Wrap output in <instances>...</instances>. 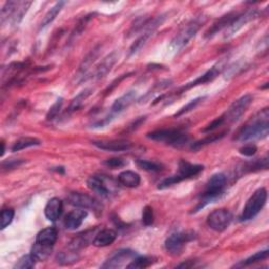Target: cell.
I'll return each instance as SVG.
<instances>
[{"label":"cell","mask_w":269,"mask_h":269,"mask_svg":"<svg viewBox=\"0 0 269 269\" xmlns=\"http://www.w3.org/2000/svg\"><path fill=\"white\" fill-rule=\"evenodd\" d=\"M268 256H269L268 249L259 251V252L255 253V255H253V256L247 258L246 260H244L241 263H239L238 265H236V267H246V266H249V265H252V264H256V263L262 262V261L268 259Z\"/></svg>","instance_id":"d6a6232c"},{"label":"cell","mask_w":269,"mask_h":269,"mask_svg":"<svg viewBox=\"0 0 269 269\" xmlns=\"http://www.w3.org/2000/svg\"><path fill=\"white\" fill-rule=\"evenodd\" d=\"M232 222V214L227 209L220 208L215 209L214 212L208 215L206 223L209 228L215 231L222 232L226 230Z\"/></svg>","instance_id":"ba28073f"},{"label":"cell","mask_w":269,"mask_h":269,"mask_svg":"<svg viewBox=\"0 0 269 269\" xmlns=\"http://www.w3.org/2000/svg\"><path fill=\"white\" fill-rule=\"evenodd\" d=\"M93 94V89L91 88H86L84 89V91H82L80 94H78L76 97H75L71 104H70V107L68 109V112L69 113H73L75 111H77L78 109H80L82 107V104L84 103V101L91 96Z\"/></svg>","instance_id":"f1b7e54d"},{"label":"cell","mask_w":269,"mask_h":269,"mask_svg":"<svg viewBox=\"0 0 269 269\" xmlns=\"http://www.w3.org/2000/svg\"><path fill=\"white\" fill-rule=\"evenodd\" d=\"M269 132V109L265 108L258 112L255 116L238 130L234 140L240 142H248L253 140L264 139Z\"/></svg>","instance_id":"6da1fadb"},{"label":"cell","mask_w":269,"mask_h":269,"mask_svg":"<svg viewBox=\"0 0 269 269\" xmlns=\"http://www.w3.org/2000/svg\"><path fill=\"white\" fill-rule=\"evenodd\" d=\"M155 262H156L155 259L152 258V257H140V256H137L126 267L127 268H139V269H142V268H147L149 266H152Z\"/></svg>","instance_id":"e575fe53"},{"label":"cell","mask_w":269,"mask_h":269,"mask_svg":"<svg viewBox=\"0 0 269 269\" xmlns=\"http://www.w3.org/2000/svg\"><path fill=\"white\" fill-rule=\"evenodd\" d=\"M239 152H240V154L245 157H252L257 154L258 148L255 144H248V145L241 147L240 149H239Z\"/></svg>","instance_id":"f6af8a7d"},{"label":"cell","mask_w":269,"mask_h":269,"mask_svg":"<svg viewBox=\"0 0 269 269\" xmlns=\"http://www.w3.org/2000/svg\"><path fill=\"white\" fill-rule=\"evenodd\" d=\"M147 138L158 142H164L175 147L182 146L189 140L188 134L179 128L157 129L147 133Z\"/></svg>","instance_id":"277c9868"},{"label":"cell","mask_w":269,"mask_h":269,"mask_svg":"<svg viewBox=\"0 0 269 269\" xmlns=\"http://www.w3.org/2000/svg\"><path fill=\"white\" fill-rule=\"evenodd\" d=\"M260 16V12L257 9H250L247 10L243 13H237L234 16L233 20L229 24V26L226 28L225 35H224V38L227 39L237 34L240 29L245 26L247 23L253 21L257 19Z\"/></svg>","instance_id":"9c48e42d"},{"label":"cell","mask_w":269,"mask_h":269,"mask_svg":"<svg viewBox=\"0 0 269 269\" xmlns=\"http://www.w3.org/2000/svg\"><path fill=\"white\" fill-rule=\"evenodd\" d=\"M41 144V141L38 140L37 138H32V137H25L17 140L12 146V152H19L21 149L33 147V146H38Z\"/></svg>","instance_id":"4dcf8cb0"},{"label":"cell","mask_w":269,"mask_h":269,"mask_svg":"<svg viewBox=\"0 0 269 269\" xmlns=\"http://www.w3.org/2000/svg\"><path fill=\"white\" fill-rule=\"evenodd\" d=\"M222 70H223V65L221 63H218V64L214 65L213 68H211L208 71H206L203 75H201V76L198 77L196 80H193V81L183 85L182 87L179 88L178 91H176L174 94H172V95H163V96L159 97L158 99H156L154 104H156V103H158L160 101H163L165 98H167V100H169L172 97L180 96V95L184 94L185 92H187L188 89L195 87V86H198L200 84H205V83H208V82H212L214 79H216L219 76V74L222 72Z\"/></svg>","instance_id":"8992f818"},{"label":"cell","mask_w":269,"mask_h":269,"mask_svg":"<svg viewBox=\"0 0 269 269\" xmlns=\"http://www.w3.org/2000/svg\"><path fill=\"white\" fill-rule=\"evenodd\" d=\"M24 163L23 160L20 159H10L7 161H4L2 163V169L3 171H10V170H14V169H17L20 165Z\"/></svg>","instance_id":"ee69618b"},{"label":"cell","mask_w":269,"mask_h":269,"mask_svg":"<svg viewBox=\"0 0 269 269\" xmlns=\"http://www.w3.org/2000/svg\"><path fill=\"white\" fill-rule=\"evenodd\" d=\"M2 145H3V151H2V156H4L5 154V142L2 141Z\"/></svg>","instance_id":"c3c4849f"},{"label":"cell","mask_w":269,"mask_h":269,"mask_svg":"<svg viewBox=\"0 0 269 269\" xmlns=\"http://www.w3.org/2000/svg\"><path fill=\"white\" fill-rule=\"evenodd\" d=\"M203 21L200 18L191 20L186 25H184L179 33L172 39L170 48L173 51H179L183 49L186 44L197 35Z\"/></svg>","instance_id":"52a82bcc"},{"label":"cell","mask_w":269,"mask_h":269,"mask_svg":"<svg viewBox=\"0 0 269 269\" xmlns=\"http://www.w3.org/2000/svg\"><path fill=\"white\" fill-rule=\"evenodd\" d=\"M154 211L151 206H145L142 212V223L145 226H151L154 223Z\"/></svg>","instance_id":"60d3db41"},{"label":"cell","mask_w":269,"mask_h":269,"mask_svg":"<svg viewBox=\"0 0 269 269\" xmlns=\"http://www.w3.org/2000/svg\"><path fill=\"white\" fill-rule=\"evenodd\" d=\"M203 100H204V97H199V98H196V99L191 100L189 103L186 104L185 107H183L182 109L179 110V111L175 114V117H176V118H177V117H181V116H183V115H185V114L191 112L193 109H196Z\"/></svg>","instance_id":"74e56055"},{"label":"cell","mask_w":269,"mask_h":269,"mask_svg":"<svg viewBox=\"0 0 269 269\" xmlns=\"http://www.w3.org/2000/svg\"><path fill=\"white\" fill-rule=\"evenodd\" d=\"M227 185V177L223 173H218L213 175L206 183L205 189L202 192L200 202L195 208V213L199 212L200 209L205 207L207 204L213 203L214 201L218 200L225 191Z\"/></svg>","instance_id":"7a4b0ae2"},{"label":"cell","mask_w":269,"mask_h":269,"mask_svg":"<svg viewBox=\"0 0 269 269\" xmlns=\"http://www.w3.org/2000/svg\"><path fill=\"white\" fill-rule=\"evenodd\" d=\"M100 51H101V47L98 46V47L94 48L91 52H89V53L87 54V56L83 59V61H82V63L80 64V66H79V71H78V73L80 74V76H79V77H82L81 81L84 80V78H85V74H86V72L88 71V69L91 68L92 64L97 60V58L99 57V54H100Z\"/></svg>","instance_id":"484cf974"},{"label":"cell","mask_w":269,"mask_h":269,"mask_svg":"<svg viewBox=\"0 0 269 269\" xmlns=\"http://www.w3.org/2000/svg\"><path fill=\"white\" fill-rule=\"evenodd\" d=\"M87 187L96 192L102 198H109L112 193L111 188L108 186V180L103 176H91L87 179Z\"/></svg>","instance_id":"9a60e30c"},{"label":"cell","mask_w":269,"mask_h":269,"mask_svg":"<svg viewBox=\"0 0 269 269\" xmlns=\"http://www.w3.org/2000/svg\"><path fill=\"white\" fill-rule=\"evenodd\" d=\"M118 182L125 187L136 188L140 185L141 178H140L139 174L134 173L132 171H124V172L119 174Z\"/></svg>","instance_id":"603a6c76"},{"label":"cell","mask_w":269,"mask_h":269,"mask_svg":"<svg viewBox=\"0 0 269 269\" xmlns=\"http://www.w3.org/2000/svg\"><path fill=\"white\" fill-rule=\"evenodd\" d=\"M69 204L82 209H92L96 214H102V205L95 198L80 192H71L66 198Z\"/></svg>","instance_id":"7c38bea8"},{"label":"cell","mask_w":269,"mask_h":269,"mask_svg":"<svg viewBox=\"0 0 269 269\" xmlns=\"http://www.w3.org/2000/svg\"><path fill=\"white\" fill-rule=\"evenodd\" d=\"M31 5L32 3H17L16 8H15L12 17H11V21L13 24L16 25L20 23V21L22 20L23 16L27 12L28 8L31 7Z\"/></svg>","instance_id":"f546056e"},{"label":"cell","mask_w":269,"mask_h":269,"mask_svg":"<svg viewBox=\"0 0 269 269\" xmlns=\"http://www.w3.org/2000/svg\"><path fill=\"white\" fill-rule=\"evenodd\" d=\"M137 165L147 172H160L163 170V166L161 164L154 162V161H148V160H138Z\"/></svg>","instance_id":"8d00e7d4"},{"label":"cell","mask_w":269,"mask_h":269,"mask_svg":"<svg viewBox=\"0 0 269 269\" xmlns=\"http://www.w3.org/2000/svg\"><path fill=\"white\" fill-rule=\"evenodd\" d=\"M92 16H94V14H88V15H86V16H84V17L78 22V24L76 25V27L74 28L73 33L71 34L70 41H72L73 39L77 38L79 35H81V33L84 31V28L86 27V24L88 23V21L92 19Z\"/></svg>","instance_id":"d590c367"},{"label":"cell","mask_w":269,"mask_h":269,"mask_svg":"<svg viewBox=\"0 0 269 269\" xmlns=\"http://www.w3.org/2000/svg\"><path fill=\"white\" fill-rule=\"evenodd\" d=\"M93 144L98 148L102 149V151H107V152H125L129 151L132 146L131 142L123 139L99 140V141H93Z\"/></svg>","instance_id":"2e32d148"},{"label":"cell","mask_w":269,"mask_h":269,"mask_svg":"<svg viewBox=\"0 0 269 269\" xmlns=\"http://www.w3.org/2000/svg\"><path fill=\"white\" fill-rule=\"evenodd\" d=\"M129 75H131V73H129V74H124V75H121V76L120 77H119V78H117L116 80H114L111 84H110V86L106 89V94H109V93H111L112 91H113V89L117 86V85H119V83H120L123 79H125V78H127L128 76H129Z\"/></svg>","instance_id":"7dc6e473"},{"label":"cell","mask_w":269,"mask_h":269,"mask_svg":"<svg viewBox=\"0 0 269 269\" xmlns=\"http://www.w3.org/2000/svg\"><path fill=\"white\" fill-rule=\"evenodd\" d=\"M65 5L64 2H58L55 4L54 7H52L49 12L46 14V16L43 17L40 25H39V29L41 31V29L43 28H46L48 25H50L54 20L55 18L57 17V15L61 12L63 6Z\"/></svg>","instance_id":"4316f807"},{"label":"cell","mask_w":269,"mask_h":269,"mask_svg":"<svg viewBox=\"0 0 269 269\" xmlns=\"http://www.w3.org/2000/svg\"><path fill=\"white\" fill-rule=\"evenodd\" d=\"M163 21H164V16H163V15H162V16H159V17L151 20V22L148 23V25L144 29V32L141 33V36L131 44V47L129 48V53H128L129 56L134 55L138 51H140L144 47V44L146 43V41L148 40V38L151 37L155 33L157 27L159 25H161L163 23Z\"/></svg>","instance_id":"5bb4252c"},{"label":"cell","mask_w":269,"mask_h":269,"mask_svg":"<svg viewBox=\"0 0 269 269\" xmlns=\"http://www.w3.org/2000/svg\"><path fill=\"white\" fill-rule=\"evenodd\" d=\"M57 262L60 265H71L78 262L79 260V255L77 250H74L69 248L68 251H61L59 252L56 258Z\"/></svg>","instance_id":"83f0119b"},{"label":"cell","mask_w":269,"mask_h":269,"mask_svg":"<svg viewBox=\"0 0 269 269\" xmlns=\"http://www.w3.org/2000/svg\"><path fill=\"white\" fill-rule=\"evenodd\" d=\"M136 99H137V93L133 92V91L127 92L126 94H124L120 98H118L113 103V106L111 108V114H110V116L112 118H114V116L119 115L120 113L124 112L126 109H128L131 106V104L134 101H136Z\"/></svg>","instance_id":"ac0fdd59"},{"label":"cell","mask_w":269,"mask_h":269,"mask_svg":"<svg viewBox=\"0 0 269 269\" xmlns=\"http://www.w3.org/2000/svg\"><path fill=\"white\" fill-rule=\"evenodd\" d=\"M118 60H119V53L117 51L112 52L107 57L103 58V60L96 68L94 75L92 77L96 78V79L103 78L104 76H106V75H108L110 73V71L113 69V66L117 63Z\"/></svg>","instance_id":"e0dca14e"},{"label":"cell","mask_w":269,"mask_h":269,"mask_svg":"<svg viewBox=\"0 0 269 269\" xmlns=\"http://www.w3.org/2000/svg\"><path fill=\"white\" fill-rule=\"evenodd\" d=\"M103 164L110 169L115 170V169L124 167L127 164V162L122 158H112V159H108V160L104 161Z\"/></svg>","instance_id":"b9f144b4"},{"label":"cell","mask_w":269,"mask_h":269,"mask_svg":"<svg viewBox=\"0 0 269 269\" xmlns=\"http://www.w3.org/2000/svg\"><path fill=\"white\" fill-rule=\"evenodd\" d=\"M224 123H225V120H224L223 116H221V117L215 119V120L212 121L208 125H206V127L203 128V132H209V131H212V130H215V129H217L219 126H221Z\"/></svg>","instance_id":"bcb514c9"},{"label":"cell","mask_w":269,"mask_h":269,"mask_svg":"<svg viewBox=\"0 0 269 269\" xmlns=\"http://www.w3.org/2000/svg\"><path fill=\"white\" fill-rule=\"evenodd\" d=\"M204 170L203 165H198V164H191L185 160H181L179 162V169H178V174L171 176L159 184L158 188L159 189H164L167 188L170 186H173L175 184L180 183L184 180L190 178H195L198 176L200 173H202Z\"/></svg>","instance_id":"3957f363"},{"label":"cell","mask_w":269,"mask_h":269,"mask_svg":"<svg viewBox=\"0 0 269 269\" xmlns=\"http://www.w3.org/2000/svg\"><path fill=\"white\" fill-rule=\"evenodd\" d=\"M14 216H15L14 209H12V208L3 209V212H2V227L0 228L5 229L7 226H9L14 219Z\"/></svg>","instance_id":"f35d334b"},{"label":"cell","mask_w":269,"mask_h":269,"mask_svg":"<svg viewBox=\"0 0 269 269\" xmlns=\"http://www.w3.org/2000/svg\"><path fill=\"white\" fill-rule=\"evenodd\" d=\"M62 104H63V99L62 98L58 99L53 104V107L50 109V111H49V113L47 115V119H48V120H53V119H55L59 115V113H60V111H61Z\"/></svg>","instance_id":"7bdbcfd3"},{"label":"cell","mask_w":269,"mask_h":269,"mask_svg":"<svg viewBox=\"0 0 269 269\" xmlns=\"http://www.w3.org/2000/svg\"><path fill=\"white\" fill-rule=\"evenodd\" d=\"M117 239V232L114 229H103L96 233L93 244L97 247H106L115 242Z\"/></svg>","instance_id":"cb8c5ba5"},{"label":"cell","mask_w":269,"mask_h":269,"mask_svg":"<svg viewBox=\"0 0 269 269\" xmlns=\"http://www.w3.org/2000/svg\"><path fill=\"white\" fill-rule=\"evenodd\" d=\"M37 261L33 258V256L29 253V255H26L24 257H22L18 263L15 265L16 268H21V269H26V268H33L35 266V263Z\"/></svg>","instance_id":"ab89813d"},{"label":"cell","mask_w":269,"mask_h":269,"mask_svg":"<svg viewBox=\"0 0 269 269\" xmlns=\"http://www.w3.org/2000/svg\"><path fill=\"white\" fill-rule=\"evenodd\" d=\"M267 198H268V193L266 188L262 187L257 189L252 193V196L249 198V200L246 202L243 208V212L240 216V221L244 222L256 218L265 206Z\"/></svg>","instance_id":"5b68a950"},{"label":"cell","mask_w":269,"mask_h":269,"mask_svg":"<svg viewBox=\"0 0 269 269\" xmlns=\"http://www.w3.org/2000/svg\"><path fill=\"white\" fill-rule=\"evenodd\" d=\"M252 101H253V97L250 94L244 95L241 98L236 100L228 108L226 113L223 115L224 120H225V122H229V123L238 121L239 119H240L245 114V112L248 110Z\"/></svg>","instance_id":"8fae6325"},{"label":"cell","mask_w":269,"mask_h":269,"mask_svg":"<svg viewBox=\"0 0 269 269\" xmlns=\"http://www.w3.org/2000/svg\"><path fill=\"white\" fill-rule=\"evenodd\" d=\"M94 233H95V229L94 230H87V231H84L82 233L77 234L71 241L69 248L78 251L79 249L85 247L86 245H88L89 243L94 241V239H93Z\"/></svg>","instance_id":"d4e9b609"},{"label":"cell","mask_w":269,"mask_h":269,"mask_svg":"<svg viewBox=\"0 0 269 269\" xmlns=\"http://www.w3.org/2000/svg\"><path fill=\"white\" fill-rule=\"evenodd\" d=\"M87 217V212L82 208L74 209L70 212L64 219V226L66 229L75 230L82 225V223Z\"/></svg>","instance_id":"d6986e66"},{"label":"cell","mask_w":269,"mask_h":269,"mask_svg":"<svg viewBox=\"0 0 269 269\" xmlns=\"http://www.w3.org/2000/svg\"><path fill=\"white\" fill-rule=\"evenodd\" d=\"M225 133H226V131H222L220 133L208 134V136L205 137L204 139H201V140L193 143L191 145V149H192V151H199L201 147H203V146H205V145H207L209 143H213V142H216V141L222 139L224 136H225Z\"/></svg>","instance_id":"1f68e13d"},{"label":"cell","mask_w":269,"mask_h":269,"mask_svg":"<svg viewBox=\"0 0 269 269\" xmlns=\"http://www.w3.org/2000/svg\"><path fill=\"white\" fill-rule=\"evenodd\" d=\"M62 212H63V202L58 198L51 199L47 203L46 208H44V215H46V218L51 222H55L60 218Z\"/></svg>","instance_id":"ffe728a7"},{"label":"cell","mask_w":269,"mask_h":269,"mask_svg":"<svg viewBox=\"0 0 269 269\" xmlns=\"http://www.w3.org/2000/svg\"><path fill=\"white\" fill-rule=\"evenodd\" d=\"M58 239L57 229L54 227H48L42 229L36 237V243L44 246L54 247Z\"/></svg>","instance_id":"7402d4cb"},{"label":"cell","mask_w":269,"mask_h":269,"mask_svg":"<svg viewBox=\"0 0 269 269\" xmlns=\"http://www.w3.org/2000/svg\"><path fill=\"white\" fill-rule=\"evenodd\" d=\"M138 255L130 249H119L115 251L110 258L101 266L102 268H120L127 262H131Z\"/></svg>","instance_id":"4fadbf2b"},{"label":"cell","mask_w":269,"mask_h":269,"mask_svg":"<svg viewBox=\"0 0 269 269\" xmlns=\"http://www.w3.org/2000/svg\"><path fill=\"white\" fill-rule=\"evenodd\" d=\"M268 169V158L265 157L263 159H257L253 162H248L243 166L244 173H250V172H257L261 170H267Z\"/></svg>","instance_id":"836d02e7"},{"label":"cell","mask_w":269,"mask_h":269,"mask_svg":"<svg viewBox=\"0 0 269 269\" xmlns=\"http://www.w3.org/2000/svg\"><path fill=\"white\" fill-rule=\"evenodd\" d=\"M195 239L192 232H176L171 234L165 241V249L171 256H180L186 243Z\"/></svg>","instance_id":"30bf717a"},{"label":"cell","mask_w":269,"mask_h":269,"mask_svg":"<svg viewBox=\"0 0 269 269\" xmlns=\"http://www.w3.org/2000/svg\"><path fill=\"white\" fill-rule=\"evenodd\" d=\"M237 13H228L226 15H224L219 20H217L211 27L207 29V32L205 33V38H212L214 37L217 33L221 32L223 28H227L231 21L233 20Z\"/></svg>","instance_id":"44dd1931"}]
</instances>
